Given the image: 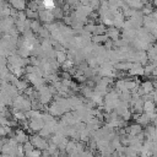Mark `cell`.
I'll return each mask as SVG.
<instances>
[{"mask_svg":"<svg viewBox=\"0 0 157 157\" xmlns=\"http://www.w3.org/2000/svg\"><path fill=\"white\" fill-rule=\"evenodd\" d=\"M55 59H56V61H58L60 65H63V64L67 60V53H66L65 50H56V56H55Z\"/></svg>","mask_w":157,"mask_h":157,"instance_id":"3957f363","label":"cell"},{"mask_svg":"<svg viewBox=\"0 0 157 157\" xmlns=\"http://www.w3.org/2000/svg\"><path fill=\"white\" fill-rule=\"evenodd\" d=\"M141 87L144 88L145 93H151V92L155 91V85H153L152 81H144V82H141Z\"/></svg>","mask_w":157,"mask_h":157,"instance_id":"277c9868","label":"cell"},{"mask_svg":"<svg viewBox=\"0 0 157 157\" xmlns=\"http://www.w3.org/2000/svg\"><path fill=\"white\" fill-rule=\"evenodd\" d=\"M42 5L45 10H49V11H53L55 9V2L54 0H43L42 1Z\"/></svg>","mask_w":157,"mask_h":157,"instance_id":"8992f818","label":"cell"},{"mask_svg":"<svg viewBox=\"0 0 157 157\" xmlns=\"http://www.w3.org/2000/svg\"><path fill=\"white\" fill-rule=\"evenodd\" d=\"M156 110H157V102H156Z\"/></svg>","mask_w":157,"mask_h":157,"instance_id":"8fae6325","label":"cell"},{"mask_svg":"<svg viewBox=\"0 0 157 157\" xmlns=\"http://www.w3.org/2000/svg\"><path fill=\"white\" fill-rule=\"evenodd\" d=\"M107 36H108L110 39H113V40H118L119 31H118L117 28H109V29L107 31Z\"/></svg>","mask_w":157,"mask_h":157,"instance_id":"5b68a950","label":"cell"},{"mask_svg":"<svg viewBox=\"0 0 157 157\" xmlns=\"http://www.w3.org/2000/svg\"><path fill=\"white\" fill-rule=\"evenodd\" d=\"M129 128H130V132H129L128 135H131V136H136L139 132L142 131V125L139 124V123L131 124V125H129Z\"/></svg>","mask_w":157,"mask_h":157,"instance_id":"7a4b0ae2","label":"cell"},{"mask_svg":"<svg viewBox=\"0 0 157 157\" xmlns=\"http://www.w3.org/2000/svg\"><path fill=\"white\" fill-rule=\"evenodd\" d=\"M140 157H152V151H141Z\"/></svg>","mask_w":157,"mask_h":157,"instance_id":"9c48e42d","label":"cell"},{"mask_svg":"<svg viewBox=\"0 0 157 157\" xmlns=\"http://www.w3.org/2000/svg\"><path fill=\"white\" fill-rule=\"evenodd\" d=\"M144 112L145 113H153L156 112V102L152 99H147L144 103Z\"/></svg>","mask_w":157,"mask_h":157,"instance_id":"6da1fadb","label":"cell"},{"mask_svg":"<svg viewBox=\"0 0 157 157\" xmlns=\"http://www.w3.org/2000/svg\"><path fill=\"white\" fill-rule=\"evenodd\" d=\"M11 4L18 10H22L25 7V0H12Z\"/></svg>","mask_w":157,"mask_h":157,"instance_id":"ba28073f","label":"cell"},{"mask_svg":"<svg viewBox=\"0 0 157 157\" xmlns=\"http://www.w3.org/2000/svg\"><path fill=\"white\" fill-rule=\"evenodd\" d=\"M23 148H25V152H26V155H28V153H31L34 148H36V146L31 142V141H27V142H25L23 144Z\"/></svg>","mask_w":157,"mask_h":157,"instance_id":"52a82bcc","label":"cell"},{"mask_svg":"<svg viewBox=\"0 0 157 157\" xmlns=\"http://www.w3.org/2000/svg\"><path fill=\"white\" fill-rule=\"evenodd\" d=\"M93 157H104V156H103L102 153H99V152H98V153H96V155H94Z\"/></svg>","mask_w":157,"mask_h":157,"instance_id":"30bf717a","label":"cell"}]
</instances>
